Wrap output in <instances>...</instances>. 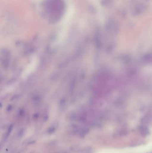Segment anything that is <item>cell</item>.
I'll return each mask as SVG.
<instances>
[{
    "label": "cell",
    "mask_w": 152,
    "mask_h": 153,
    "mask_svg": "<svg viewBox=\"0 0 152 153\" xmlns=\"http://www.w3.org/2000/svg\"><path fill=\"white\" fill-rule=\"evenodd\" d=\"M141 134L143 136H146L149 134V130L146 128L143 127L140 128Z\"/></svg>",
    "instance_id": "cell-1"
},
{
    "label": "cell",
    "mask_w": 152,
    "mask_h": 153,
    "mask_svg": "<svg viewBox=\"0 0 152 153\" xmlns=\"http://www.w3.org/2000/svg\"><path fill=\"white\" fill-rule=\"evenodd\" d=\"M80 153H93V150L91 147H87L82 150Z\"/></svg>",
    "instance_id": "cell-2"
},
{
    "label": "cell",
    "mask_w": 152,
    "mask_h": 153,
    "mask_svg": "<svg viewBox=\"0 0 152 153\" xmlns=\"http://www.w3.org/2000/svg\"><path fill=\"white\" fill-rule=\"evenodd\" d=\"M52 153H68L66 151H60V152H54Z\"/></svg>",
    "instance_id": "cell-3"
}]
</instances>
